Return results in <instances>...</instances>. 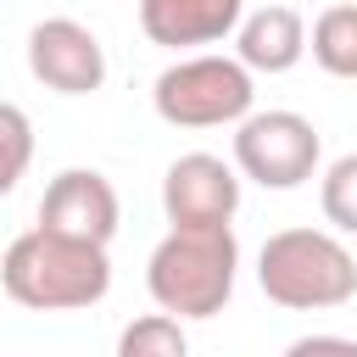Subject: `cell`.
Listing matches in <instances>:
<instances>
[{
    "label": "cell",
    "mask_w": 357,
    "mask_h": 357,
    "mask_svg": "<svg viewBox=\"0 0 357 357\" xmlns=\"http://www.w3.org/2000/svg\"><path fill=\"white\" fill-rule=\"evenodd\" d=\"M0 284L28 312H78L112 290V262H106V245L67 240V234L33 223L28 234H17L6 245Z\"/></svg>",
    "instance_id": "6da1fadb"
},
{
    "label": "cell",
    "mask_w": 357,
    "mask_h": 357,
    "mask_svg": "<svg viewBox=\"0 0 357 357\" xmlns=\"http://www.w3.org/2000/svg\"><path fill=\"white\" fill-rule=\"evenodd\" d=\"M234 268L240 240L229 223H173L145 262V290L173 318H212L234 296Z\"/></svg>",
    "instance_id": "7a4b0ae2"
},
{
    "label": "cell",
    "mask_w": 357,
    "mask_h": 357,
    "mask_svg": "<svg viewBox=\"0 0 357 357\" xmlns=\"http://www.w3.org/2000/svg\"><path fill=\"white\" fill-rule=\"evenodd\" d=\"M257 284L290 312H329L357 296V257L329 229H279L257 251Z\"/></svg>",
    "instance_id": "3957f363"
},
{
    "label": "cell",
    "mask_w": 357,
    "mask_h": 357,
    "mask_svg": "<svg viewBox=\"0 0 357 357\" xmlns=\"http://www.w3.org/2000/svg\"><path fill=\"white\" fill-rule=\"evenodd\" d=\"M151 100H156V117L173 128H223L251 112L257 89L240 56H184L156 73Z\"/></svg>",
    "instance_id": "277c9868"
},
{
    "label": "cell",
    "mask_w": 357,
    "mask_h": 357,
    "mask_svg": "<svg viewBox=\"0 0 357 357\" xmlns=\"http://www.w3.org/2000/svg\"><path fill=\"white\" fill-rule=\"evenodd\" d=\"M318 128L301 112H245L234 123V167L262 190H301L318 173Z\"/></svg>",
    "instance_id": "5b68a950"
},
{
    "label": "cell",
    "mask_w": 357,
    "mask_h": 357,
    "mask_svg": "<svg viewBox=\"0 0 357 357\" xmlns=\"http://www.w3.org/2000/svg\"><path fill=\"white\" fill-rule=\"evenodd\" d=\"M28 73L56 95H95L106 84V50L84 22L45 17L28 33Z\"/></svg>",
    "instance_id": "8992f818"
},
{
    "label": "cell",
    "mask_w": 357,
    "mask_h": 357,
    "mask_svg": "<svg viewBox=\"0 0 357 357\" xmlns=\"http://www.w3.org/2000/svg\"><path fill=\"white\" fill-rule=\"evenodd\" d=\"M117 190L106 173L95 167H61L50 184H45V201H39V229H56L67 240H89V245H112L117 234Z\"/></svg>",
    "instance_id": "52a82bcc"
},
{
    "label": "cell",
    "mask_w": 357,
    "mask_h": 357,
    "mask_svg": "<svg viewBox=\"0 0 357 357\" xmlns=\"http://www.w3.org/2000/svg\"><path fill=\"white\" fill-rule=\"evenodd\" d=\"M162 212L167 223H229L240 212V167L212 151L178 156L162 178Z\"/></svg>",
    "instance_id": "ba28073f"
},
{
    "label": "cell",
    "mask_w": 357,
    "mask_h": 357,
    "mask_svg": "<svg viewBox=\"0 0 357 357\" xmlns=\"http://www.w3.org/2000/svg\"><path fill=\"white\" fill-rule=\"evenodd\" d=\"M245 17V0H139V28L151 45L190 50V45H218L234 33Z\"/></svg>",
    "instance_id": "9c48e42d"
},
{
    "label": "cell",
    "mask_w": 357,
    "mask_h": 357,
    "mask_svg": "<svg viewBox=\"0 0 357 357\" xmlns=\"http://www.w3.org/2000/svg\"><path fill=\"white\" fill-rule=\"evenodd\" d=\"M234 56L251 73H290L307 56V22L296 6H262L234 22Z\"/></svg>",
    "instance_id": "30bf717a"
},
{
    "label": "cell",
    "mask_w": 357,
    "mask_h": 357,
    "mask_svg": "<svg viewBox=\"0 0 357 357\" xmlns=\"http://www.w3.org/2000/svg\"><path fill=\"white\" fill-rule=\"evenodd\" d=\"M312 61L329 73V78H357V6H324L318 22H312V39H307Z\"/></svg>",
    "instance_id": "8fae6325"
},
{
    "label": "cell",
    "mask_w": 357,
    "mask_h": 357,
    "mask_svg": "<svg viewBox=\"0 0 357 357\" xmlns=\"http://www.w3.org/2000/svg\"><path fill=\"white\" fill-rule=\"evenodd\" d=\"M190 335L173 312H145L117 335V357H184Z\"/></svg>",
    "instance_id": "7c38bea8"
},
{
    "label": "cell",
    "mask_w": 357,
    "mask_h": 357,
    "mask_svg": "<svg viewBox=\"0 0 357 357\" xmlns=\"http://www.w3.org/2000/svg\"><path fill=\"white\" fill-rule=\"evenodd\" d=\"M318 206H324V218L340 234H357V151H346V156L329 162V173L318 184Z\"/></svg>",
    "instance_id": "4fadbf2b"
},
{
    "label": "cell",
    "mask_w": 357,
    "mask_h": 357,
    "mask_svg": "<svg viewBox=\"0 0 357 357\" xmlns=\"http://www.w3.org/2000/svg\"><path fill=\"white\" fill-rule=\"evenodd\" d=\"M28 162H33V123H28L22 106L0 100V195L17 190V178L28 173Z\"/></svg>",
    "instance_id": "5bb4252c"
},
{
    "label": "cell",
    "mask_w": 357,
    "mask_h": 357,
    "mask_svg": "<svg viewBox=\"0 0 357 357\" xmlns=\"http://www.w3.org/2000/svg\"><path fill=\"white\" fill-rule=\"evenodd\" d=\"M312 351H346V357H357V340H346V335H301L290 346V357H312Z\"/></svg>",
    "instance_id": "9a60e30c"
}]
</instances>
